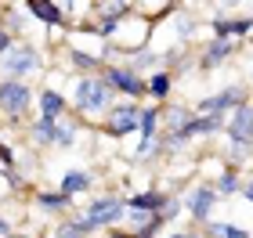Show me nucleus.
Masks as SVG:
<instances>
[{
	"mask_svg": "<svg viewBox=\"0 0 253 238\" xmlns=\"http://www.w3.org/2000/svg\"><path fill=\"white\" fill-rule=\"evenodd\" d=\"M203 238H250V231L243 224H228V220H206L203 224Z\"/></svg>",
	"mask_w": 253,
	"mask_h": 238,
	"instance_id": "19",
	"label": "nucleus"
},
{
	"mask_svg": "<svg viewBox=\"0 0 253 238\" xmlns=\"http://www.w3.org/2000/svg\"><path fill=\"white\" fill-rule=\"evenodd\" d=\"M210 33H213V36L246 40L253 33V11H250V15H213L210 18Z\"/></svg>",
	"mask_w": 253,
	"mask_h": 238,
	"instance_id": "11",
	"label": "nucleus"
},
{
	"mask_svg": "<svg viewBox=\"0 0 253 238\" xmlns=\"http://www.w3.org/2000/svg\"><path fill=\"white\" fill-rule=\"evenodd\" d=\"M76 134H80V123L69 119V116H62L58 127H54V148H62V152L76 148Z\"/></svg>",
	"mask_w": 253,
	"mask_h": 238,
	"instance_id": "24",
	"label": "nucleus"
},
{
	"mask_svg": "<svg viewBox=\"0 0 253 238\" xmlns=\"http://www.w3.org/2000/svg\"><path fill=\"white\" fill-rule=\"evenodd\" d=\"M239 195H243L250 206H253V177H246V180H243V191H239Z\"/></svg>",
	"mask_w": 253,
	"mask_h": 238,
	"instance_id": "30",
	"label": "nucleus"
},
{
	"mask_svg": "<svg viewBox=\"0 0 253 238\" xmlns=\"http://www.w3.org/2000/svg\"><path fill=\"white\" fill-rule=\"evenodd\" d=\"M126 65H130V69H137L141 76H152L159 65H163V54H159L156 47H137V51L126 54Z\"/></svg>",
	"mask_w": 253,
	"mask_h": 238,
	"instance_id": "15",
	"label": "nucleus"
},
{
	"mask_svg": "<svg viewBox=\"0 0 253 238\" xmlns=\"http://www.w3.org/2000/svg\"><path fill=\"white\" fill-rule=\"evenodd\" d=\"M58 4H62V11L69 15V11H73V4H76V0H58Z\"/></svg>",
	"mask_w": 253,
	"mask_h": 238,
	"instance_id": "34",
	"label": "nucleus"
},
{
	"mask_svg": "<svg viewBox=\"0 0 253 238\" xmlns=\"http://www.w3.org/2000/svg\"><path fill=\"white\" fill-rule=\"evenodd\" d=\"M54 238H90L87 231H80V224L76 220H65L58 231H54Z\"/></svg>",
	"mask_w": 253,
	"mask_h": 238,
	"instance_id": "28",
	"label": "nucleus"
},
{
	"mask_svg": "<svg viewBox=\"0 0 253 238\" xmlns=\"http://www.w3.org/2000/svg\"><path fill=\"white\" fill-rule=\"evenodd\" d=\"M217 206H221V195H217V188L206 184V180H203V184H195L188 195H185V213H188L195 224H206V220L213 217Z\"/></svg>",
	"mask_w": 253,
	"mask_h": 238,
	"instance_id": "8",
	"label": "nucleus"
},
{
	"mask_svg": "<svg viewBox=\"0 0 253 238\" xmlns=\"http://www.w3.org/2000/svg\"><path fill=\"white\" fill-rule=\"evenodd\" d=\"M137 119H141V101L120 98L116 105L105 112V134L109 137H126V134L137 130Z\"/></svg>",
	"mask_w": 253,
	"mask_h": 238,
	"instance_id": "6",
	"label": "nucleus"
},
{
	"mask_svg": "<svg viewBox=\"0 0 253 238\" xmlns=\"http://www.w3.org/2000/svg\"><path fill=\"white\" fill-rule=\"evenodd\" d=\"M243 101H250V90L239 87V83H224L217 94H206L195 101V112H203V116H210V112H221V116H228L235 105H243Z\"/></svg>",
	"mask_w": 253,
	"mask_h": 238,
	"instance_id": "7",
	"label": "nucleus"
},
{
	"mask_svg": "<svg viewBox=\"0 0 253 238\" xmlns=\"http://www.w3.org/2000/svg\"><path fill=\"white\" fill-rule=\"evenodd\" d=\"M159 123H163V108H159V105H141V119H137L141 141H148V137H159Z\"/></svg>",
	"mask_w": 253,
	"mask_h": 238,
	"instance_id": "23",
	"label": "nucleus"
},
{
	"mask_svg": "<svg viewBox=\"0 0 253 238\" xmlns=\"http://www.w3.org/2000/svg\"><path fill=\"white\" fill-rule=\"evenodd\" d=\"M167 238H203V231H170Z\"/></svg>",
	"mask_w": 253,
	"mask_h": 238,
	"instance_id": "31",
	"label": "nucleus"
},
{
	"mask_svg": "<svg viewBox=\"0 0 253 238\" xmlns=\"http://www.w3.org/2000/svg\"><path fill=\"white\" fill-rule=\"evenodd\" d=\"M29 108H33V87H29V79L0 76V116H7L11 123H18Z\"/></svg>",
	"mask_w": 253,
	"mask_h": 238,
	"instance_id": "4",
	"label": "nucleus"
},
{
	"mask_svg": "<svg viewBox=\"0 0 253 238\" xmlns=\"http://www.w3.org/2000/svg\"><path fill=\"white\" fill-rule=\"evenodd\" d=\"M84 217L94 224V228H120V224L126 220V199H116V195H98L90 199L84 206Z\"/></svg>",
	"mask_w": 253,
	"mask_h": 238,
	"instance_id": "5",
	"label": "nucleus"
},
{
	"mask_svg": "<svg viewBox=\"0 0 253 238\" xmlns=\"http://www.w3.org/2000/svg\"><path fill=\"white\" fill-rule=\"evenodd\" d=\"M174 90V72L170 69H156L148 76V101H167Z\"/></svg>",
	"mask_w": 253,
	"mask_h": 238,
	"instance_id": "20",
	"label": "nucleus"
},
{
	"mask_svg": "<svg viewBox=\"0 0 253 238\" xmlns=\"http://www.w3.org/2000/svg\"><path fill=\"white\" fill-rule=\"evenodd\" d=\"M192 119H195V108H188V105H174V108H167V112H163V123H167V130H170V134H181Z\"/></svg>",
	"mask_w": 253,
	"mask_h": 238,
	"instance_id": "25",
	"label": "nucleus"
},
{
	"mask_svg": "<svg viewBox=\"0 0 253 238\" xmlns=\"http://www.w3.org/2000/svg\"><path fill=\"white\" fill-rule=\"evenodd\" d=\"M134 11L145 15V18H159V15L174 11V0H134Z\"/></svg>",
	"mask_w": 253,
	"mask_h": 238,
	"instance_id": "26",
	"label": "nucleus"
},
{
	"mask_svg": "<svg viewBox=\"0 0 253 238\" xmlns=\"http://www.w3.org/2000/svg\"><path fill=\"white\" fill-rule=\"evenodd\" d=\"M250 87H253V62H250Z\"/></svg>",
	"mask_w": 253,
	"mask_h": 238,
	"instance_id": "35",
	"label": "nucleus"
},
{
	"mask_svg": "<svg viewBox=\"0 0 253 238\" xmlns=\"http://www.w3.org/2000/svg\"><path fill=\"white\" fill-rule=\"evenodd\" d=\"M0 235H4V238H7V235H11V224H7V220H4V217H0Z\"/></svg>",
	"mask_w": 253,
	"mask_h": 238,
	"instance_id": "33",
	"label": "nucleus"
},
{
	"mask_svg": "<svg viewBox=\"0 0 253 238\" xmlns=\"http://www.w3.org/2000/svg\"><path fill=\"white\" fill-rule=\"evenodd\" d=\"M11 47H15V33H11V29L4 26V22H0V54L11 51Z\"/></svg>",
	"mask_w": 253,
	"mask_h": 238,
	"instance_id": "29",
	"label": "nucleus"
},
{
	"mask_svg": "<svg viewBox=\"0 0 253 238\" xmlns=\"http://www.w3.org/2000/svg\"><path fill=\"white\" fill-rule=\"evenodd\" d=\"M246 40H250V43H253V33H250V36H246Z\"/></svg>",
	"mask_w": 253,
	"mask_h": 238,
	"instance_id": "36",
	"label": "nucleus"
},
{
	"mask_svg": "<svg viewBox=\"0 0 253 238\" xmlns=\"http://www.w3.org/2000/svg\"><path fill=\"white\" fill-rule=\"evenodd\" d=\"M58 188L65 191V195H84V191H90L94 188V173L90 170H80V166H73V170H62V177H58Z\"/></svg>",
	"mask_w": 253,
	"mask_h": 238,
	"instance_id": "14",
	"label": "nucleus"
},
{
	"mask_svg": "<svg viewBox=\"0 0 253 238\" xmlns=\"http://www.w3.org/2000/svg\"><path fill=\"white\" fill-rule=\"evenodd\" d=\"M54 127H58V119H37L29 123V144H37V148H54Z\"/></svg>",
	"mask_w": 253,
	"mask_h": 238,
	"instance_id": "18",
	"label": "nucleus"
},
{
	"mask_svg": "<svg viewBox=\"0 0 253 238\" xmlns=\"http://www.w3.org/2000/svg\"><path fill=\"white\" fill-rule=\"evenodd\" d=\"M37 206H40L43 213H54V217H62V213L73 209V195H65L62 188H58V191H40V195H37Z\"/></svg>",
	"mask_w": 253,
	"mask_h": 238,
	"instance_id": "17",
	"label": "nucleus"
},
{
	"mask_svg": "<svg viewBox=\"0 0 253 238\" xmlns=\"http://www.w3.org/2000/svg\"><path fill=\"white\" fill-rule=\"evenodd\" d=\"M213 188H217V195H221V199L239 195V191H243V177H239V166H224L221 173H217Z\"/></svg>",
	"mask_w": 253,
	"mask_h": 238,
	"instance_id": "21",
	"label": "nucleus"
},
{
	"mask_svg": "<svg viewBox=\"0 0 253 238\" xmlns=\"http://www.w3.org/2000/svg\"><path fill=\"white\" fill-rule=\"evenodd\" d=\"M116 105V90L101 72H87V76H76L73 83V108L80 116H101Z\"/></svg>",
	"mask_w": 253,
	"mask_h": 238,
	"instance_id": "1",
	"label": "nucleus"
},
{
	"mask_svg": "<svg viewBox=\"0 0 253 238\" xmlns=\"http://www.w3.org/2000/svg\"><path fill=\"white\" fill-rule=\"evenodd\" d=\"M224 134H228V141H235V144H253V101H243V105H235L228 112Z\"/></svg>",
	"mask_w": 253,
	"mask_h": 238,
	"instance_id": "10",
	"label": "nucleus"
},
{
	"mask_svg": "<svg viewBox=\"0 0 253 238\" xmlns=\"http://www.w3.org/2000/svg\"><path fill=\"white\" fill-rule=\"evenodd\" d=\"M109 238H137L134 231H109Z\"/></svg>",
	"mask_w": 253,
	"mask_h": 238,
	"instance_id": "32",
	"label": "nucleus"
},
{
	"mask_svg": "<svg viewBox=\"0 0 253 238\" xmlns=\"http://www.w3.org/2000/svg\"><path fill=\"white\" fill-rule=\"evenodd\" d=\"M101 76L112 83V90H116L120 98H134V101H145L148 98V76L130 69L126 62H109L105 69H101Z\"/></svg>",
	"mask_w": 253,
	"mask_h": 238,
	"instance_id": "3",
	"label": "nucleus"
},
{
	"mask_svg": "<svg viewBox=\"0 0 253 238\" xmlns=\"http://www.w3.org/2000/svg\"><path fill=\"white\" fill-rule=\"evenodd\" d=\"M37 108H40L43 119H62V116H69V98L58 87H43L37 94Z\"/></svg>",
	"mask_w": 253,
	"mask_h": 238,
	"instance_id": "13",
	"label": "nucleus"
},
{
	"mask_svg": "<svg viewBox=\"0 0 253 238\" xmlns=\"http://www.w3.org/2000/svg\"><path fill=\"white\" fill-rule=\"evenodd\" d=\"M126 206H130V209H145V213H159L167 206V195H163V191H156V188H148V191L130 195V199H126Z\"/></svg>",
	"mask_w": 253,
	"mask_h": 238,
	"instance_id": "22",
	"label": "nucleus"
},
{
	"mask_svg": "<svg viewBox=\"0 0 253 238\" xmlns=\"http://www.w3.org/2000/svg\"><path fill=\"white\" fill-rule=\"evenodd\" d=\"M22 7L29 11L37 22H43L47 29H58V26H65V11H62V4L58 0H22Z\"/></svg>",
	"mask_w": 253,
	"mask_h": 238,
	"instance_id": "12",
	"label": "nucleus"
},
{
	"mask_svg": "<svg viewBox=\"0 0 253 238\" xmlns=\"http://www.w3.org/2000/svg\"><path fill=\"white\" fill-rule=\"evenodd\" d=\"M239 47H243V40H232V36H213V40L203 47V54H199V69H203V72L221 69V65H224L228 58H235V54H239Z\"/></svg>",
	"mask_w": 253,
	"mask_h": 238,
	"instance_id": "9",
	"label": "nucleus"
},
{
	"mask_svg": "<svg viewBox=\"0 0 253 238\" xmlns=\"http://www.w3.org/2000/svg\"><path fill=\"white\" fill-rule=\"evenodd\" d=\"M47 69L43 62V51L29 40H15V47L0 54V76H11V79H33Z\"/></svg>",
	"mask_w": 253,
	"mask_h": 238,
	"instance_id": "2",
	"label": "nucleus"
},
{
	"mask_svg": "<svg viewBox=\"0 0 253 238\" xmlns=\"http://www.w3.org/2000/svg\"><path fill=\"white\" fill-rule=\"evenodd\" d=\"M69 65L80 72V76H87V72H101L105 69V58L94 51H80V47H69Z\"/></svg>",
	"mask_w": 253,
	"mask_h": 238,
	"instance_id": "16",
	"label": "nucleus"
},
{
	"mask_svg": "<svg viewBox=\"0 0 253 238\" xmlns=\"http://www.w3.org/2000/svg\"><path fill=\"white\" fill-rule=\"evenodd\" d=\"M26 18H33L26 7H4V26H7L11 33H26V29H29Z\"/></svg>",
	"mask_w": 253,
	"mask_h": 238,
	"instance_id": "27",
	"label": "nucleus"
}]
</instances>
